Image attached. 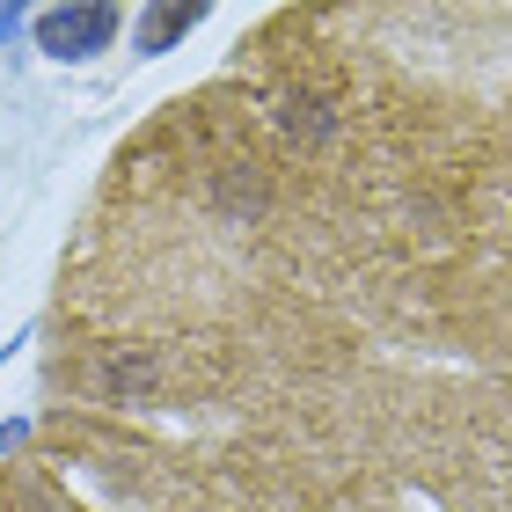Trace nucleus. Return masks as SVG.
I'll use <instances>...</instances> for the list:
<instances>
[{"label":"nucleus","mask_w":512,"mask_h":512,"mask_svg":"<svg viewBox=\"0 0 512 512\" xmlns=\"http://www.w3.org/2000/svg\"><path fill=\"white\" fill-rule=\"evenodd\" d=\"M37 37H44L52 59H88V52H103V44L118 37V8H52L37 22Z\"/></svg>","instance_id":"1"},{"label":"nucleus","mask_w":512,"mask_h":512,"mask_svg":"<svg viewBox=\"0 0 512 512\" xmlns=\"http://www.w3.org/2000/svg\"><path fill=\"white\" fill-rule=\"evenodd\" d=\"M176 30H191V8H154V15H147V52H161Z\"/></svg>","instance_id":"2"},{"label":"nucleus","mask_w":512,"mask_h":512,"mask_svg":"<svg viewBox=\"0 0 512 512\" xmlns=\"http://www.w3.org/2000/svg\"><path fill=\"white\" fill-rule=\"evenodd\" d=\"M8 30H15V15H0V37H8Z\"/></svg>","instance_id":"3"}]
</instances>
